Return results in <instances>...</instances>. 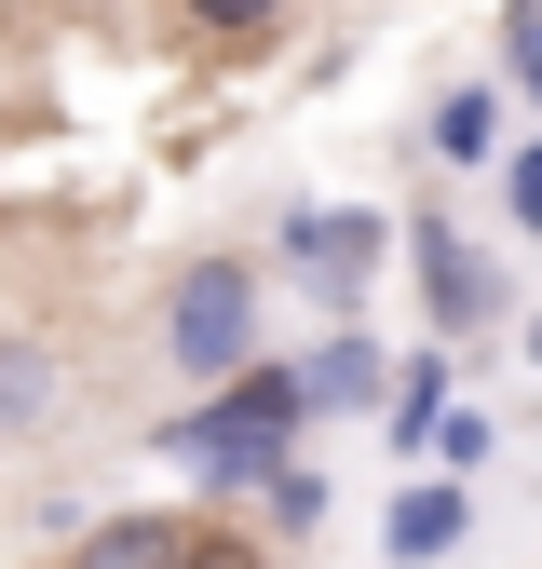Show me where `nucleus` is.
I'll return each mask as SVG.
<instances>
[{
    "instance_id": "14",
    "label": "nucleus",
    "mask_w": 542,
    "mask_h": 569,
    "mask_svg": "<svg viewBox=\"0 0 542 569\" xmlns=\"http://www.w3.org/2000/svg\"><path fill=\"white\" fill-rule=\"evenodd\" d=\"M515 82L542 96V0H529V14H515Z\"/></svg>"
},
{
    "instance_id": "4",
    "label": "nucleus",
    "mask_w": 542,
    "mask_h": 569,
    "mask_svg": "<svg viewBox=\"0 0 542 569\" xmlns=\"http://www.w3.org/2000/svg\"><path fill=\"white\" fill-rule=\"evenodd\" d=\"M299 393H312V420H353V407H380V352H367L353 326H325V339H312V367H299Z\"/></svg>"
},
{
    "instance_id": "1",
    "label": "nucleus",
    "mask_w": 542,
    "mask_h": 569,
    "mask_svg": "<svg viewBox=\"0 0 542 569\" xmlns=\"http://www.w3.org/2000/svg\"><path fill=\"white\" fill-rule=\"evenodd\" d=\"M163 352H177V380H244L258 367V271L244 258H190L177 284H163Z\"/></svg>"
},
{
    "instance_id": "2",
    "label": "nucleus",
    "mask_w": 542,
    "mask_h": 569,
    "mask_svg": "<svg viewBox=\"0 0 542 569\" xmlns=\"http://www.w3.org/2000/svg\"><path fill=\"white\" fill-rule=\"evenodd\" d=\"M271 258H285L325 312H353V284L380 271V218H367V203H312V218H285V244H271Z\"/></svg>"
},
{
    "instance_id": "9",
    "label": "nucleus",
    "mask_w": 542,
    "mask_h": 569,
    "mask_svg": "<svg viewBox=\"0 0 542 569\" xmlns=\"http://www.w3.org/2000/svg\"><path fill=\"white\" fill-rule=\"evenodd\" d=\"M434 420H448V380H434V367H406V380H393V448H421Z\"/></svg>"
},
{
    "instance_id": "8",
    "label": "nucleus",
    "mask_w": 542,
    "mask_h": 569,
    "mask_svg": "<svg viewBox=\"0 0 542 569\" xmlns=\"http://www.w3.org/2000/svg\"><path fill=\"white\" fill-rule=\"evenodd\" d=\"M434 150H448V163H489V150H502V96H489V82H448V96H434Z\"/></svg>"
},
{
    "instance_id": "3",
    "label": "nucleus",
    "mask_w": 542,
    "mask_h": 569,
    "mask_svg": "<svg viewBox=\"0 0 542 569\" xmlns=\"http://www.w3.org/2000/svg\"><path fill=\"white\" fill-rule=\"evenodd\" d=\"M406 258H421V299L448 339H474V312H489V271H474V231L461 218H406Z\"/></svg>"
},
{
    "instance_id": "13",
    "label": "nucleus",
    "mask_w": 542,
    "mask_h": 569,
    "mask_svg": "<svg viewBox=\"0 0 542 569\" xmlns=\"http://www.w3.org/2000/svg\"><path fill=\"white\" fill-rule=\"evenodd\" d=\"M177 569H258V542H244V529H190V556H177Z\"/></svg>"
},
{
    "instance_id": "7",
    "label": "nucleus",
    "mask_w": 542,
    "mask_h": 569,
    "mask_svg": "<svg viewBox=\"0 0 542 569\" xmlns=\"http://www.w3.org/2000/svg\"><path fill=\"white\" fill-rule=\"evenodd\" d=\"M28 420H54V352L0 326V435H28Z\"/></svg>"
},
{
    "instance_id": "11",
    "label": "nucleus",
    "mask_w": 542,
    "mask_h": 569,
    "mask_svg": "<svg viewBox=\"0 0 542 569\" xmlns=\"http://www.w3.org/2000/svg\"><path fill=\"white\" fill-rule=\"evenodd\" d=\"M312 516H325V475H299V461H285V475H271V529H285V542H299Z\"/></svg>"
},
{
    "instance_id": "12",
    "label": "nucleus",
    "mask_w": 542,
    "mask_h": 569,
    "mask_svg": "<svg viewBox=\"0 0 542 569\" xmlns=\"http://www.w3.org/2000/svg\"><path fill=\"white\" fill-rule=\"evenodd\" d=\"M502 218H515V231H542V150H515V163H502Z\"/></svg>"
},
{
    "instance_id": "5",
    "label": "nucleus",
    "mask_w": 542,
    "mask_h": 569,
    "mask_svg": "<svg viewBox=\"0 0 542 569\" xmlns=\"http://www.w3.org/2000/svg\"><path fill=\"white\" fill-rule=\"evenodd\" d=\"M177 556H190V529H177V516H96L68 569H177Z\"/></svg>"
},
{
    "instance_id": "6",
    "label": "nucleus",
    "mask_w": 542,
    "mask_h": 569,
    "mask_svg": "<svg viewBox=\"0 0 542 569\" xmlns=\"http://www.w3.org/2000/svg\"><path fill=\"white\" fill-rule=\"evenodd\" d=\"M380 542H393L406 569H421V556H448V542H461V488H448V475H434V488H406V502L380 516Z\"/></svg>"
},
{
    "instance_id": "10",
    "label": "nucleus",
    "mask_w": 542,
    "mask_h": 569,
    "mask_svg": "<svg viewBox=\"0 0 542 569\" xmlns=\"http://www.w3.org/2000/svg\"><path fill=\"white\" fill-rule=\"evenodd\" d=\"M177 14H190V28H218V41H258L285 0H177Z\"/></svg>"
}]
</instances>
